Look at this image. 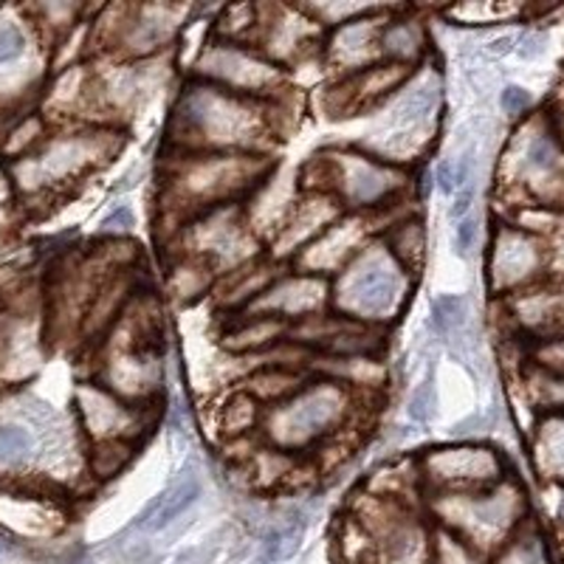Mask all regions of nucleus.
<instances>
[{
    "label": "nucleus",
    "mask_w": 564,
    "mask_h": 564,
    "mask_svg": "<svg viewBox=\"0 0 564 564\" xmlns=\"http://www.w3.org/2000/svg\"><path fill=\"white\" fill-rule=\"evenodd\" d=\"M268 105L271 102L238 97L195 79L176 107L178 150L254 153L271 130L266 116Z\"/></svg>",
    "instance_id": "nucleus-1"
},
{
    "label": "nucleus",
    "mask_w": 564,
    "mask_h": 564,
    "mask_svg": "<svg viewBox=\"0 0 564 564\" xmlns=\"http://www.w3.org/2000/svg\"><path fill=\"white\" fill-rule=\"evenodd\" d=\"M347 387L328 379L308 381L289 401L266 409L262 430L268 444L282 451L303 449L308 444H319L322 437L345 423Z\"/></svg>",
    "instance_id": "nucleus-2"
},
{
    "label": "nucleus",
    "mask_w": 564,
    "mask_h": 564,
    "mask_svg": "<svg viewBox=\"0 0 564 564\" xmlns=\"http://www.w3.org/2000/svg\"><path fill=\"white\" fill-rule=\"evenodd\" d=\"M403 271L384 246L361 248L356 260L342 271V289L333 303L338 313L364 324H379L389 319L403 303Z\"/></svg>",
    "instance_id": "nucleus-3"
},
{
    "label": "nucleus",
    "mask_w": 564,
    "mask_h": 564,
    "mask_svg": "<svg viewBox=\"0 0 564 564\" xmlns=\"http://www.w3.org/2000/svg\"><path fill=\"white\" fill-rule=\"evenodd\" d=\"M195 79L246 99L274 102L285 88V68L246 42L215 40L201 51Z\"/></svg>",
    "instance_id": "nucleus-4"
},
{
    "label": "nucleus",
    "mask_w": 564,
    "mask_h": 564,
    "mask_svg": "<svg viewBox=\"0 0 564 564\" xmlns=\"http://www.w3.org/2000/svg\"><path fill=\"white\" fill-rule=\"evenodd\" d=\"M331 282L324 277L313 274H280L277 282L260 299H254L243 313H257V317H274L280 322L296 324L303 319L319 317L324 313L328 303H331Z\"/></svg>",
    "instance_id": "nucleus-5"
},
{
    "label": "nucleus",
    "mask_w": 564,
    "mask_h": 564,
    "mask_svg": "<svg viewBox=\"0 0 564 564\" xmlns=\"http://www.w3.org/2000/svg\"><path fill=\"white\" fill-rule=\"evenodd\" d=\"M502 472V460L491 449L479 446H451V449H437L426 458V474L444 488L454 493L486 491L497 486Z\"/></svg>",
    "instance_id": "nucleus-6"
},
{
    "label": "nucleus",
    "mask_w": 564,
    "mask_h": 564,
    "mask_svg": "<svg viewBox=\"0 0 564 564\" xmlns=\"http://www.w3.org/2000/svg\"><path fill=\"white\" fill-rule=\"evenodd\" d=\"M367 232H370V220L361 218V215L359 218L342 215L305 252L296 254V271L324 277V280H328V274H342L356 260V254L364 248L361 243H364Z\"/></svg>",
    "instance_id": "nucleus-7"
},
{
    "label": "nucleus",
    "mask_w": 564,
    "mask_h": 564,
    "mask_svg": "<svg viewBox=\"0 0 564 564\" xmlns=\"http://www.w3.org/2000/svg\"><path fill=\"white\" fill-rule=\"evenodd\" d=\"M121 17L113 28V49L125 51L127 56L136 60H150L162 49H167V42L176 37L178 21L176 14H181V7H133L121 9Z\"/></svg>",
    "instance_id": "nucleus-8"
},
{
    "label": "nucleus",
    "mask_w": 564,
    "mask_h": 564,
    "mask_svg": "<svg viewBox=\"0 0 564 564\" xmlns=\"http://www.w3.org/2000/svg\"><path fill=\"white\" fill-rule=\"evenodd\" d=\"M384 9H379L370 17H361V21H352L347 26L336 28L331 37V46H328V54H331V63L345 70V77L350 74H359V70L370 68V65L381 63V21Z\"/></svg>",
    "instance_id": "nucleus-9"
},
{
    "label": "nucleus",
    "mask_w": 564,
    "mask_h": 564,
    "mask_svg": "<svg viewBox=\"0 0 564 564\" xmlns=\"http://www.w3.org/2000/svg\"><path fill=\"white\" fill-rule=\"evenodd\" d=\"M412 70H415L412 65H398L381 60V63L359 70V74H350V77H345L342 85H338L342 88V111L381 105L395 91L407 88V82L412 79Z\"/></svg>",
    "instance_id": "nucleus-10"
},
{
    "label": "nucleus",
    "mask_w": 564,
    "mask_h": 564,
    "mask_svg": "<svg viewBox=\"0 0 564 564\" xmlns=\"http://www.w3.org/2000/svg\"><path fill=\"white\" fill-rule=\"evenodd\" d=\"M542 266V252L536 240L516 229H502L497 234L491 252V282L493 289H508V285H522L528 282Z\"/></svg>",
    "instance_id": "nucleus-11"
},
{
    "label": "nucleus",
    "mask_w": 564,
    "mask_h": 564,
    "mask_svg": "<svg viewBox=\"0 0 564 564\" xmlns=\"http://www.w3.org/2000/svg\"><path fill=\"white\" fill-rule=\"evenodd\" d=\"M201 488H204V483H201L197 465L195 463L183 465V472L178 474V477L172 479V483H169V486L164 488V491L158 493L148 508H144V514H139V522H136V525H141V528L148 530L169 528L178 516H183L192 505H195L197 497H201Z\"/></svg>",
    "instance_id": "nucleus-12"
},
{
    "label": "nucleus",
    "mask_w": 564,
    "mask_h": 564,
    "mask_svg": "<svg viewBox=\"0 0 564 564\" xmlns=\"http://www.w3.org/2000/svg\"><path fill=\"white\" fill-rule=\"evenodd\" d=\"M381 60L398 65H415L426 51V31L415 17H389L381 28Z\"/></svg>",
    "instance_id": "nucleus-13"
},
{
    "label": "nucleus",
    "mask_w": 564,
    "mask_h": 564,
    "mask_svg": "<svg viewBox=\"0 0 564 564\" xmlns=\"http://www.w3.org/2000/svg\"><path fill=\"white\" fill-rule=\"evenodd\" d=\"M384 248L393 254V260L409 274V271H415L423 262V254H426V229H423V223L418 218L395 220L387 229Z\"/></svg>",
    "instance_id": "nucleus-14"
},
{
    "label": "nucleus",
    "mask_w": 564,
    "mask_h": 564,
    "mask_svg": "<svg viewBox=\"0 0 564 564\" xmlns=\"http://www.w3.org/2000/svg\"><path fill=\"white\" fill-rule=\"evenodd\" d=\"M262 418H266V409L254 401L246 389H238L226 401V407H220V430H223L226 437H232V440H243V437H248L260 426Z\"/></svg>",
    "instance_id": "nucleus-15"
},
{
    "label": "nucleus",
    "mask_w": 564,
    "mask_h": 564,
    "mask_svg": "<svg viewBox=\"0 0 564 564\" xmlns=\"http://www.w3.org/2000/svg\"><path fill=\"white\" fill-rule=\"evenodd\" d=\"M133 458H136V440H127V437L97 440V446H93V451H91L93 477L97 479L119 477Z\"/></svg>",
    "instance_id": "nucleus-16"
},
{
    "label": "nucleus",
    "mask_w": 564,
    "mask_h": 564,
    "mask_svg": "<svg viewBox=\"0 0 564 564\" xmlns=\"http://www.w3.org/2000/svg\"><path fill=\"white\" fill-rule=\"evenodd\" d=\"M432 328L440 338H451L465 328V299L458 294H444L432 299Z\"/></svg>",
    "instance_id": "nucleus-17"
},
{
    "label": "nucleus",
    "mask_w": 564,
    "mask_h": 564,
    "mask_svg": "<svg viewBox=\"0 0 564 564\" xmlns=\"http://www.w3.org/2000/svg\"><path fill=\"white\" fill-rule=\"evenodd\" d=\"M432 564H479V559L458 536L444 530L432 539Z\"/></svg>",
    "instance_id": "nucleus-18"
},
{
    "label": "nucleus",
    "mask_w": 564,
    "mask_h": 564,
    "mask_svg": "<svg viewBox=\"0 0 564 564\" xmlns=\"http://www.w3.org/2000/svg\"><path fill=\"white\" fill-rule=\"evenodd\" d=\"M31 451V435L23 426H0V465L23 463Z\"/></svg>",
    "instance_id": "nucleus-19"
},
{
    "label": "nucleus",
    "mask_w": 564,
    "mask_h": 564,
    "mask_svg": "<svg viewBox=\"0 0 564 564\" xmlns=\"http://www.w3.org/2000/svg\"><path fill=\"white\" fill-rule=\"evenodd\" d=\"M435 407H437V389H435V379L426 375V379L412 389V398H409V407H407V415L412 423H430L432 415H435Z\"/></svg>",
    "instance_id": "nucleus-20"
},
{
    "label": "nucleus",
    "mask_w": 564,
    "mask_h": 564,
    "mask_svg": "<svg viewBox=\"0 0 564 564\" xmlns=\"http://www.w3.org/2000/svg\"><path fill=\"white\" fill-rule=\"evenodd\" d=\"M26 51V35L14 21H0V65L17 63Z\"/></svg>",
    "instance_id": "nucleus-21"
},
{
    "label": "nucleus",
    "mask_w": 564,
    "mask_h": 564,
    "mask_svg": "<svg viewBox=\"0 0 564 564\" xmlns=\"http://www.w3.org/2000/svg\"><path fill=\"white\" fill-rule=\"evenodd\" d=\"M477 238H479L477 220L474 218L458 220V226H454V254L463 257V260H469L474 252V246H477Z\"/></svg>",
    "instance_id": "nucleus-22"
},
{
    "label": "nucleus",
    "mask_w": 564,
    "mask_h": 564,
    "mask_svg": "<svg viewBox=\"0 0 564 564\" xmlns=\"http://www.w3.org/2000/svg\"><path fill=\"white\" fill-rule=\"evenodd\" d=\"M500 564H544V559L536 542H511L502 550Z\"/></svg>",
    "instance_id": "nucleus-23"
},
{
    "label": "nucleus",
    "mask_w": 564,
    "mask_h": 564,
    "mask_svg": "<svg viewBox=\"0 0 564 564\" xmlns=\"http://www.w3.org/2000/svg\"><path fill=\"white\" fill-rule=\"evenodd\" d=\"M133 226H136L133 209L121 204V206H116V209H113L105 220H102V234H107V238H113V240H119L121 234L130 232Z\"/></svg>",
    "instance_id": "nucleus-24"
},
{
    "label": "nucleus",
    "mask_w": 564,
    "mask_h": 564,
    "mask_svg": "<svg viewBox=\"0 0 564 564\" xmlns=\"http://www.w3.org/2000/svg\"><path fill=\"white\" fill-rule=\"evenodd\" d=\"M528 105H530V93L525 91V88H520V85H508V88H502L500 107L508 113V116H520V113L528 111Z\"/></svg>",
    "instance_id": "nucleus-25"
},
{
    "label": "nucleus",
    "mask_w": 564,
    "mask_h": 564,
    "mask_svg": "<svg viewBox=\"0 0 564 564\" xmlns=\"http://www.w3.org/2000/svg\"><path fill=\"white\" fill-rule=\"evenodd\" d=\"M435 183L444 195H454L458 192V169H454V158H444L435 167Z\"/></svg>",
    "instance_id": "nucleus-26"
},
{
    "label": "nucleus",
    "mask_w": 564,
    "mask_h": 564,
    "mask_svg": "<svg viewBox=\"0 0 564 564\" xmlns=\"http://www.w3.org/2000/svg\"><path fill=\"white\" fill-rule=\"evenodd\" d=\"M474 195H477V187H474V181L465 183L463 190L454 192V197H451V206H449V218L463 220L465 215H469V209H472Z\"/></svg>",
    "instance_id": "nucleus-27"
},
{
    "label": "nucleus",
    "mask_w": 564,
    "mask_h": 564,
    "mask_svg": "<svg viewBox=\"0 0 564 564\" xmlns=\"http://www.w3.org/2000/svg\"><path fill=\"white\" fill-rule=\"evenodd\" d=\"M486 51L491 56H505L511 54V51H516V37L505 35V37H493L491 42L486 46Z\"/></svg>",
    "instance_id": "nucleus-28"
}]
</instances>
